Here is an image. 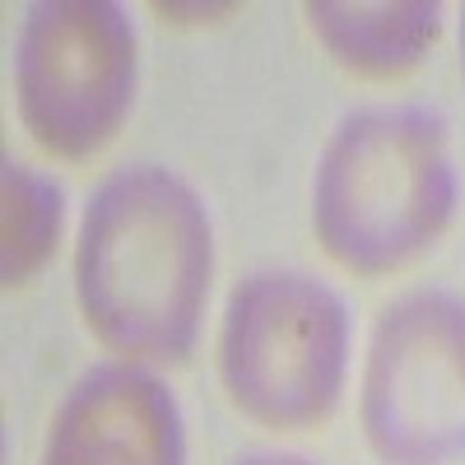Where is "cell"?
<instances>
[{
    "label": "cell",
    "instance_id": "cell-1",
    "mask_svg": "<svg viewBox=\"0 0 465 465\" xmlns=\"http://www.w3.org/2000/svg\"><path fill=\"white\" fill-rule=\"evenodd\" d=\"M214 280V232L196 186L163 163L112 173L74 238V298L89 335L140 368L186 363Z\"/></svg>",
    "mask_w": 465,
    "mask_h": 465
},
{
    "label": "cell",
    "instance_id": "cell-2",
    "mask_svg": "<svg viewBox=\"0 0 465 465\" xmlns=\"http://www.w3.org/2000/svg\"><path fill=\"white\" fill-rule=\"evenodd\" d=\"M460 201L447 131L423 107L344 116L312 173V232L359 280L414 265L451 228Z\"/></svg>",
    "mask_w": 465,
    "mask_h": 465
},
{
    "label": "cell",
    "instance_id": "cell-3",
    "mask_svg": "<svg viewBox=\"0 0 465 465\" xmlns=\"http://www.w3.org/2000/svg\"><path fill=\"white\" fill-rule=\"evenodd\" d=\"M228 405L261 429L326 423L349 372V312L302 270H256L228 293L214 340Z\"/></svg>",
    "mask_w": 465,
    "mask_h": 465
},
{
    "label": "cell",
    "instance_id": "cell-4",
    "mask_svg": "<svg viewBox=\"0 0 465 465\" xmlns=\"http://www.w3.org/2000/svg\"><path fill=\"white\" fill-rule=\"evenodd\" d=\"M135 28L112 0H43L15 43V98L28 140L61 163H89L135 103Z\"/></svg>",
    "mask_w": 465,
    "mask_h": 465
},
{
    "label": "cell",
    "instance_id": "cell-5",
    "mask_svg": "<svg viewBox=\"0 0 465 465\" xmlns=\"http://www.w3.org/2000/svg\"><path fill=\"white\" fill-rule=\"evenodd\" d=\"M359 419L381 465L465 460V298L419 289L377 317Z\"/></svg>",
    "mask_w": 465,
    "mask_h": 465
},
{
    "label": "cell",
    "instance_id": "cell-6",
    "mask_svg": "<svg viewBox=\"0 0 465 465\" xmlns=\"http://www.w3.org/2000/svg\"><path fill=\"white\" fill-rule=\"evenodd\" d=\"M37 465H186L182 410L140 363H103L65 391Z\"/></svg>",
    "mask_w": 465,
    "mask_h": 465
},
{
    "label": "cell",
    "instance_id": "cell-7",
    "mask_svg": "<svg viewBox=\"0 0 465 465\" xmlns=\"http://www.w3.org/2000/svg\"><path fill=\"white\" fill-rule=\"evenodd\" d=\"M302 15L326 56L359 80H401L442 33L433 0H307Z\"/></svg>",
    "mask_w": 465,
    "mask_h": 465
},
{
    "label": "cell",
    "instance_id": "cell-8",
    "mask_svg": "<svg viewBox=\"0 0 465 465\" xmlns=\"http://www.w3.org/2000/svg\"><path fill=\"white\" fill-rule=\"evenodd\" d=\"M61 223H65V196L52 177L37 168L5 159L0 173V280L5 289H24L37 280L61 242Z\"/></svg>",
    "mask_w": 465,
    "mask_h": 465
},
{
    "label": "cell",
    "instance_id": "cell-9",
    "mask_svg": "<svg viewBox=\"0 0 465 465\" xmlns=\"http://www.w3.org/2000/svg\"><path fill=\"white\" fill-rule=\"evenodd\" d=\"M238 465H312V460L293 451H256V456H242Z\"/></svg>",
    "mask_w": 465,
    "mask_h": 465
},
{
    "label": "cell",
    "instance_id": "cell-10",
    "mask_svg": "<svg viewBox=\"0 0 465 465\" xmlns=\"http://www.w3.org/2000/svg\"><path fill=\"white\" fill-rule=\"evenodd\" d=\"M460 74H465V19H460Z\"/></svg>",
    "mask_w": 465,
    "mask_h": 465
}]
</instances>
